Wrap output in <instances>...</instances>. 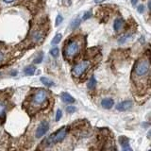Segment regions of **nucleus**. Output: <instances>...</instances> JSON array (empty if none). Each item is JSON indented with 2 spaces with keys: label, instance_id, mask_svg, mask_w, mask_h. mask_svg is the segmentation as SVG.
<instances>
[{
  "label": "nucleus",
  "instance_id": "f257e3e1",
  "mask_svg": "<svg viewBox=\"0 0 151 151\" xmlns=\"http://www.w3.org/2000/svg\"><path fill=\"white\" fill-rule=\"evenodd\" d=\"M151 71V62L148 59L143 58L135 63L133 68V74L137 78H143L148 76Z\"/></svg>",
  "mask_w": 151,
  "mask_h": 151
},
{
  "label": "nucleus",
  "instance_id": "f03ea898",
  "mask_svg": "<svg viewBox=\"0 0 151 151\" xmlns=\"http://www.w3.org/2000/svg\"><path fill=\"white\" fill-rule=\"evenodd\" d=\"M81 48V44L78 40H72L70 41L65 45V48H64V56L68 59H71L75 57L77 54H78V52L80 51Z\"/></svg>",
  "mask_w": 151,
  "mask_h": 151
},
{
  "label": "nucleus",
  "instance_id": "7ed1b4c3",
  "mask_svg": "<svg viewBox=\"0 0 151 151\" xmlns=\"http://www.w3.org/2000/svg\"><path fill=\"white\" fill-rule=\"evenodd\" d=\"M47 92L45 90H38L37 92L33 94L32 99H31V104L34 107H41L42 105H44L47 100Z\"/></svg>",
  "mask_w": 151,
  "mask_h": 151
},
{
  "label": "nucleus",
  "instance_id": "20e7f679",
  "mask_svg": "<svg viewBox=\"0 0 151 151\" xmlns=\"http://www.w3.org/2000/svg\"><path fill=\"white\" fill-rule=\"evenodd\" d=\"M89 66H90L89 60H83V62L76 64L74 66V68L72 69V75L76 78H79L83 73H85V71L88 69Z\"/></svg>",
  "mask_w": 151,
  "mask_h": 151
},
{
  "label": "nucleus",
  "instance_id": "39448f33",
  "mask_svg": "<svg viewBox=\"0 0 151 151\" xmlns=\"http://www.w3.org/2000/svg\"><path fill=\"white\" fill-rule=\"evenodd\" d=\"M68 133V128L67 127H62L60 128V130H58L56 132L55 134L51 135L50 137L48 138V143H59L60 141L65 138V136Z\"/></svg>",
  "mask_w": 151,
  "mask_h": 151
},
{
  "label": "nucleus",
  "instance_id": "423d86ee",
  "mask_svg": "<svg viewBox=\"0 0 151 151\" xmlns=\"http://www.w3.org/2000/svg\"><path fill=\"white\" fill-rule=\"evenodd\" d=\"M45 36V33L44 30L42 29H36L31 33V36H30V41L34 44H39L42 43L44 40V38Z\"/></svg>",
  "mask_w": 151,
  "mask_h": 151
},
{
  "label": "nucleus",
  "instance_id": "0eeeda50",
  "mask_svg": "<svg viewBox=\"0 0 151 151\" xmlns=\"http://www.w3.org/2000/svg\"><path fill=\"white\" fill-rule=\"evenodd\" d=\"M49 130V124L46 121H43V122H41L40 125L38 126L37 130H36V137L37 138H41L43 137V136Z\"/></svg>",
  "mask_w": 151,
  "mask_h": 151
},
{
  "label": "nucleus",
  "instance_id": "6e6552de",
  "mask_svg": "<svg viewBox=\"0 0 151 151\" xmlns=\"http://www.w3.org/2000/svg\"><path fill=\"white\" fill-rule=\"evenodd\" d=\"M132 107V102L130 100H126L123 102H120L116 105V109L119 112H126L127 109H130Z\"/></svg>",
  "mask_w": 151,
  "mask_h": 151
},
{
  "label": "nucleus",
  "instance_id": "1a4fd4ad",
  "mask_svg": "<svg viewBox=\"0 0 151 151\" xmlns=\"http://www.w3.org/2000/svg\"><path fill=\"white\" fill-rule=\"evenodd\" d=\"M119 142H120V143H121V145H122V147H123V151H133V149L131 148L130 147V145H128V140H127V138H126V137H122V136H121V137L119 138Z\"/></svg>",
  "mask_w": 151,
  "mask_h": 151
},
{
  "label": "nucleus",
  "instance_id": "9d476101",
  "mask_svg": "<svg viewBox=\"0 0 151 151\" xmlns=\"http://www.w3.org/2000/svg\"><path fill=\"white\" fill-rule=\"evenodd\" d=\"M114 105V101L112 98H104L103 100L101 101V106L106 109H109L113 107Z\"/></svg>",
  "mask_w": 151,
  "mask_h": 151
},
{
  "label": "nucleus",
  "instance_id": "9b49d317",
  "mask_svg": "<svg viewBox=\"0 0 151 151\" xmlns=\"http://www.w3.org/2000/svg\"><path fill=\"white\" fill-rule=\"evenodd\" d=\"M62 99L64 103H68V104L74 103L75 102V98L68 93H62Z\"/></svg>",
  "mask_w": 151,
  "mask_h": 151
},
{
  "label": "nucleus",
  "instance_id": "f8f14e48",
  "mask_svg": "<svg viewBox=\"0 0 151 151\" xmlns=\"http://www.w3.org/2000/svg\"><path fill=\"white\" fill-rule=\"evenodd\" d=\"M124 20L122 18H116L114 21V24H113V28H114L115 31H119L120 28L123 26Z\"/></svg>",
  "mask_w": 151,
  "mask_h": 151
},
{
  "label": "nucleus",
  "instance_id": "ddd939ff",
  "mask_svg": "<svg viewBox=\"0 0 151 151\" xmlns=\"http://www.w3.org/2000/svg\"><path fill=\"white\" fill-rule=\"evenodd\" d=\"M35 70H36L35 66L28 65V66H26L24 69V73L26 76H32V75H34V73H35Z\"/></svg>",
  "mask_w": 151,
  "mask_h": 151
},
{
  "label": "nucleus",
  "instance_id": "4468645a",
  "mask_svg": "<svg viewBox=\"0 0 151 151\" xmlns=\"http://www.w3.org/2000/svg\"><path fill=\"white\" fill-rule=\"evenodd\" d=\"M96 79L94 77H92L88 81V83H87V87H88V89L93 90L96 88Z\"/></svg>",
  "mask_w": 151,
  "mask_h": 151
},
{
  "label": "nucleus",
  "instance_id": "2eb2a0df",
  "mask_svg": "<svg viewBox=\"0 0 151 151\" xmlns=\"http://www.w3.org/2000/svg\"><path fill=\"white\" fill-rule=\"evenodd\" d=\"M41 81L44 85H45L46 87H51V86L54 85V82H53L51 79H49V78H45V77L41 78Z\"/></svg>",
  "mask_w": 151,
  "mask_h": 151
},
{
  "label": "nucleus",
  "instance_id": "dca6fc26",
  "mask_svg": "<svg viewBox=\"0 0 151 151\" xmlns=\"http://www.w3.org/2000/svg\"><path fill=\"white\" fill-rule=\"evenodd\" d=\"M131 35L130 34H127V35H125V36H122L121 38H119V40H118V44H124L125 43H127V42L128 40H130L131 39Z\"/></svg>",
  "mask_w": 151,
  "mask_h": 151
},
{
  "label": "nucleus",
  "instance_id": "f3484780",
  "mask_svg": "<svg viewBox=\"0 0 151 151\" xmlns=\"http://www.w3.org/2000/svg\"><path fill=\"white\" fill-rule=\"evenodd\" d=\"M62 34H56L55 35V37L53 38V40H52V42H51V44H58L60 42V40H62Z\"/></svg>",
  "mask_w": 151,
  "mask_h": 151
},
{
  "label": "nucleus",
  "instance_id": "a211bd4d",
  "mask_svg": "<svg viewBox=\"0 0 151 151\" xmlns=\"http://www.w3.org/2000/svg\"><path fill=\"white\" fill-rule=\"evenodd\" d=\"M80 22H81V20L79 18H76L75 20L71 23V28L72 29H75V28H77L78 26L80 25Z\"/></svg>",
  "mask_w": 151,
  "mask_h": 151
},
{
  "label": "nucleus",
  "instance_id": "6ab92c4d",
  "mask_svg": "<svg viewBox=\"0 0 151 151\" xmlns=\"http://www.w3.org/2000/svg\"><path fill=\"white\" fill-rule=\"evenodd\" d=\"M6 108H7V105H6L5 102L0 101V117L3 116L4 114H5Z\"/></svg>",
  "mask_w": 151,
  "mask_h": 151
},
{
  "label": "nucleus",
  "instance_id": "aec40b11",
  "mask_svg": "<svg viewBox=\"0 0 151 151\" xmlns=\"http://www.w3.org/2000/svg\"><path fill=\"white\" fill-rule=\"evenodd\" d=\"M60 54V49L58 47H53L51 50H50V55L54 58H57Z\"/></svg>",
  "mask_w": 151,
  "mask_h": 151
},
{
  "label": "nucleus",
  "instance_id": "412c9836",
  "mask_svg": "<svg viewBox=\"0 0 151 151\" xmlns=\"http://www.w3.org/2000/svg\"><path fill=\"white\" fill-rule=\"evenodd\" d=\"M76 111H77V108H76L75 106H68L66 108V112L68 113H74L76 112Z\"/></svg>",
  "mask_w": 151,
  "mask_h": 151
},
{
  "label": "nucleus",
  "instance_id": "4be33fe9",
  "mask_svg": "<svg viewBox=\"0 0 151 151\" xmlns=\"http://www.w3.org/2000/svg\"><path fill=\"white\" fill-rule=\"evenodd\" d=\"M93 16V13L92 11H86V12L83 14V20H88V19H90L91 17Z\"/></svg>",
  "mask_w": 151,
  "mask_h": 151
},
{
  "label": "nucleus",
  "instance_id": "5701e85b",
  "mask_svg": "<svg viewBox=\"0 0 151 151\" xmlns=\"http://www.w3.org/2000/svg\"><path fill=\"white\" fill-rule=\"evenodd\" d=\"M62 20H63V18H62V15H58V16L56 17V22H55V26H60V23L62 22Z\"/></svg>",
  "mask_w": 151,
  "mask_h": 151
},
{
  "label": "nucleus",
  "instance_id": "b1692460",
  "mask_svg": "<svg viewBox=\"0 0 151 151\" xmlns=\"http://www.w3.org/2000/svg\"><path fill=\"white\" fill-rule=\"evenodd\" d=\"M43 58H44V55H43V53H41V54L38 56L35 60H34V63H40V62H42Z\"/></svg>",
  "mask_w": 151,
  "mask_h": 151
},
{
  "label": "nucleus",
  "instance_id": "393cba45",
  "mask_svg": "<svg viewBox=\"0 0 151 151\" xmlns=\"http://www.w3.org/2000/svg\"><path fill=\"white\" fill-rule=\"evenodd\" d=\"M62 112L60 111V109H58L56 112V121H60V118H62Z\"/></svg>",
  "mask_w": 151,
  "mask_h": 151
},
{
  "label": "nucleus",
  "instance_id": "a878e982",
  "mask_svg": "<svg viewBox=\"0 0 151 151\" xmlns=\"http://www.w3.org/2000/svg\"><path fill=\"white\" fill-rule=\"evenodd\" d=\"M143 9H145V7H143V5H139L137 10H138V12L140 13H143Z\"/></svg>",
  "mask_w": 151,
  "mask_h": 151
},
{
  "label": "nucleus",
  "instance_id": "bb28decb",
  "mask_svg": "<svg viewBox=\"0 0 151 151\" xmlns=\"http://www.w3.org/2000/svg\"><path fill=\"white\" fill-rule=\"evenodd\" d=\"M4 58H5V55H4V53L0 50V63H1L4 60Z\"/></svg>",
  "mask_w": 151,
  "mask_h": 151
},
{
  "label": "nucleus",
  "instance_id": "cd10ccee",
  "mask_svg": "<svg viewBox=\"0 0 151 151\" xmlns=\"http://www.w3.org/2000/svg\"><path fill=\"white\" fill-rule=\"evenodd\" d=\"M3 1L5 2V3H7V4H11L12 2H14L15 0H3Z\"/></svg>",
  "mask_w": 151,
  "mask_h": 151
},
{
  "label": "nucleus",
  "instance_id": "c85d7f7f",
  "mask_svg": "<svg viewBox=\"0 0 151 151\" xmlns=\"http://www.w3.org/2000/svg\"><path fill=\"white\" fill-rule=\"evenodd\" d=\"M138 2V0H131V3H132V5H135L136 3Z\"/></svg>",
  "mask_w": 151,
  "mask_h": 151
},
{
  "label": "nucleus",
  "instance_id": "c756f323",
  "mask_svg": "<svg viewBox=\"0 0 151 151\" xmlns=\"http://www.w3.org/2000/svg\"><path fill=\"white\" fill-rule=\"evenodd\" d=\"M103 1H105V0H94V2L96 3H101V2H103Z\"/></svg>",
  "mask_w": 151,
  "mask_h": 151
},
{
  "label": "nucleus",
  "instance_id": "7c9ffc66",
  "mask_svg": "<svg viewBox=\"0 0 151 151\" xmlns=\"http://www.w3.org/2000/svg\"><path fill=\"white\" fill-rule=\"evenodd\" d=\"M148 9H149V10H150V12H151V0L148 2Z\"/></svg>",
  "mask_w": 151,
  "mask_h": 151
},
{
  "label": "nucleus",
  "instance_id": "2f4dec72",
  "mask_svg": "<svg viewBox=\"0 0 151 151\" xmlns=\"http://www.w3.org/2000/svg\"><path fill=\"white\" fill-rule=\"evenodd\" d=\"M147 137H148V138H151V130L148 131V134H147Z\"/></svg>",
  "mask_w": 151,
  "mask_h": 151
},
{
  "label": "nucleus",
  "instance_id": "473e14b6",
  "mask_svg": "<svg viewBox=\"0 0 151 151\" xmlns=\"http://www.w3.org/2000/svg\"><path fill=\"white\" fill-rule=\"evenodd\" d=\"M148 151H151V149H150V150H148Z\"/></svg>",
  "mask_w": 151,
  "mask_h": 151
}]
</instances>
